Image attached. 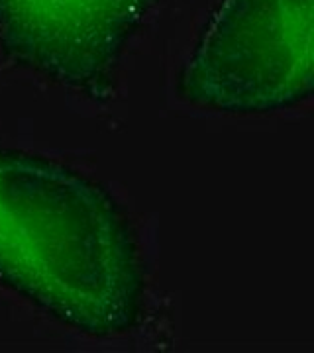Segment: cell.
Here are the masks:
<instances>
[{
	"mask_svg": "<svg viewBox=\"0 0 314 353\" xmlns=\"http://www.w3.org/2000/svg\"><path fill=\"white\" fill-rule=\"evenodd\" d=\"M0 285L92 338L141 324L146 277L136 232L101 183L0 148Z\"/></svg>",
	"mask_w": 314,
	"mask_h": 353,
	"instance_id": "6da1fadb",
	"label": "cell"
},
{
	"mask_svg": "<svg viewBox=\"0 0 314 353\" xmlns=\"http://www.w3.org/2000/svg\"><path fill=\"white\" fill-rule=\"evenodd\" d=\"M188 101L275 110L314 94V0H224L181 75Z\"/></svg>",
	"mask_w": 314,
	"mask_h": 353,
	"instance_id": "7a4b0ae2",
	"label": "cell"
},
{
	"mask_svg": "<svg viewBox=\"0 0 314 353\" xmlns=\"http://www.w3.org/2000/svg\"><path fill=\"white\" fill-rule=\"evenodd\" d=\"M155 2L0 0V50L20 67L101 99Z\"/></svg>",
	"mask_w": 314,
	"mask_h": 353,
	"instance_id": "3957f363",
	"label": "cell"
}]
</instances>
